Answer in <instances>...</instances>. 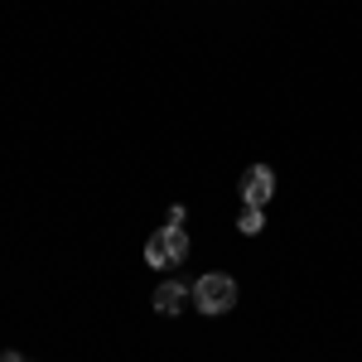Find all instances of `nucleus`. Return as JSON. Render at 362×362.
Returning a JSON list of instances; mask_svg holds the SVG:
<instances>
[{
  "label": "nucleus",
  "mask_w": 362,
  "mask_h": 362,
  "mask_svg": "<svg viewBox=\"0 0 362 362\" xmlns=\"http://www.w3.org/2000/svg\"><path fill=\"white\" fill-rule=\"evenodd\" d=\"M189 256V232L184 227H160V232H150V242H145V261L150 266H160V271H169V266H179Z\"/></svg>",
  "instance_id": "obj_1"
},
{
  "label": "nucleus",
  "mask_w": 362,
  "mask_h": 362,
  "mask_svg": "<svg viewBox=\"0 0 362 362\" xmlns=\"http://www.w3.org/2000/svg\"><path fill=\"white\" fill-rule=\"evenodd\" d=\"M194 305L203 309V314H227V309L237 305V280L218 276V271H213V276H203L194 285Z\"/></svg>",
  "instance_id": "obj_2"
},
{
  "label": "nucleus",
  "mask_w": 362,
  "mask_h": 362,
  "mask_svg": "<svg viewBox=\"0 0 362 362\" xmlns=\"http://www.w3.org/2000/svg\"><path fill=\"white\" fill-rule=\"evenodd\" d=\"M237 189H242V203H247V208H266V203L276 198V174L266 165H251Z\"/></svg>",
  "instance_id": "obj_3"
},
{
  "label": "nucleus",
  "mask_w": 362,
  "mask_h": 362,
  "mask_svg": "<svg viewBox=\"0 0 362 362\" xmlns=\"http://www.w3.org/2000/svg\"><path fill=\"white\" fill-rule=\"evenodd\" d=\"M189 295H194L189 285H179V280H165V285L155 290V309H160V314H179V309L189 305Z\"/></svg>",
  "instance_id": "obj_4"
},
{
  "label": "nucleus",
  "mask_w": 362,
  "mask_h": 362,
  "mask_svg": "<svg viewBox=\"0 0 362 362\" xmlns=\"http://www.w3.org/2000/svg\"><path fill=\"white\" fill-rule=\"evenodd\" d=\"M261 227H266V213H261V208H242V218H237V232H242V237H256Z\"/></svg>",
  "instance_id": "obj_5"
},
{
  "label": "nucleus",
  "mask_w": 362,
  "mask_h": 362,
  "mask_svg": "<svg viewBox=\"0 0 362 362\" xmlns=\"http://www.w3.org/2000/svg\"><path fill=\"white\" fill-rule=\"evenodd\" d=\"M0 362H29V358H20V353H0Z\"/></svg>",
  "instance_id": "obj_6"
}]
</instances>
